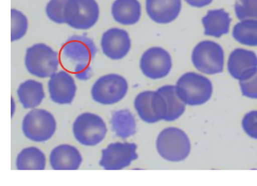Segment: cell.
Returning <instances> with one entry per match:
<instances>
[{
    "mask_svg": "<svg viewBox=\"0 0 257 186\" xmlns=\"http://www.w3.org/2000/svg\"><path fill=\"white\" fill-rule=\"evenodd\" d=\"M45 166V154L36 147L25 148L16 158V168L18 170H44Z\"/></svg>",
    "mask_w": 257,
    "mask_h": 186,
    "instance_id": "obj_23",
    "label": "cell"
},
{
    "mask_svg": "<svg viewBox=\"0 0 257 186\" xmlns=\"http://www.w3.org/2000/svg\"><path fill=\"white\" fill-rule=\"evenodd\" d=\"M74 74L78 80H87L92 75V68L89 64H77L74 68Z\"/></svg>",
    "mask_w": 257,
    "mask_h": 186,
    "instance_id": "obj_30",
    "label": "cell"
},
{
    "mask_svg": "<svg viewBox=\"0 0 257 186\" xmlns=\"http://www.w3.org/2000/svg\"><path fill=\"white\" fill-rule=\"evenodd\" d=\"M112 14L118 24H135L141 19V3L139 0H115L112 6Z\"/></svg>",
    "mask_w": 257,
    "mask_h": 186,
    "instance_id": "obj_18",
    "label": "cell"
},
{
    "mask_svg": "<svg viewBox=\"0 0 257 186\" xmlns=\"http://www.w3.org/2000/svg\"><path fill=\"white\" fill-rule=\"evenodd\" d=\"M28 30V19L23 12L11 10V41H17L23 38Z\"/></svg>",
    "mask_w": 257,
    "mask_h": 186,
    "instance_id": "obj_25",
    "label": "cell"
},
{
    "mask_svg": "<svg viewBox=\"0 0 257 186\" xmlns=\"http://www.w3.org/2000/svg\"><path fill=\"white\" fill-rule=\"evenodd\" d=\"M157 91L165 98L167 104V115L165 117V122H174L184 114L186 110V104L181 100L177 92L176 86H164Z\"/></svg>",
    "mask_w": 257,
    "mask_h": 186,
    "instance_id": "obj_22",
    "label": "cell"
},
{
    "mask_svg": "<svg viewBox=\"0 0 257 186\" xmlns=\"http://www.w3.org/2000/svg\"><path fill=\"white\" fill-rule=\"evenodd\" d=\"M74 138L80 144L95 146L102 142L107 133L106 125L102 118L96 114H80L72 126Z\"/></svg>",
    "mask_w": 257,
    "mask_h": 186,
    "instance_id": "obj_8",
    "label": "cell"
},
{
    "mask_svg": "<svg viewBox=\"0 0 257 186\" xmlns=\"http://www.w3.org/2000/svg\"><path fill=\"white\" fill-rule=\"evenodd\" d=\"M134 106L141 120L150 124L165 120L168 112L165 98L158 91H144L139 94L135 98Z\"/></svg>",
    "mask_w": 257,
    "mask_h": 186,
    "instance_id": "obj_9",
    "label": "cell"
},
{
    "mask_svg": "<svg viewBox=\"0 0 257 186\" xmlns=\"http://www.w3.org/2000/svg\"><path fill=\"white\" fill-rule=\"evenodd\" d=\"M48 85L50 99L54 102L58 104H72L77 90L75 81L72 75L61 70L50 77Z\"/></svg>",
    "mask_w": 257,
    "mask_h": 186,
    "instance_id": "obj_15",
    "label": "cell"
},
{
    "mask_svg": "<svg viewBox=\"0 0 257 186\" xmlns=\"http://www.w3.org/2000/svg\"><path fill=\"white\" fill-rule=\"evenodd\" d=\"M146 10L155 22L167 24L179 16L181 0H146Z\"/></svg>",
    "mask_w": 257,
    "mask_h": 186,
    "instance_id": "obj_16",
    "label": "cell"
},
{
    "mask_svg": "<svg viewBox=\"0 0 257 186\" xmlns=\"http://www.w3.org/2000/svg\"><path fill=\"white\" fill-rule=\"evenodd\" d=\"M56 130L55 118L45 110H32L25 115L23 122L24 136L33 142L48 141L54 136Z\"/></svg>",
    "mask_w": 257,
    "mask_h": 186,
    "instance_id": "obj_6",
    "label": "cell"
},
{
    "mask_svg": "<svg viewBox=\"0 0 257 186\" xmlns=\"http://www.w3.org/2000/svg\"><path fill=\"white\" fill-rule=\"evenodd\" d=\"M235 12L240 20H257V0H237Z\"/></svg>",
    "mask_w": 257,
    "mask_h": 186,
    "instance_id": "obj_26",
    "label": "cell"
},
{
    "mask_svg": "<svg viewBox=\"0 0 257 186\" xmlns=\"http://www.w3.org/2000/svg\"><path fill=\"white\" fill-rule=\"evenodd\" d=\"M128 82L118 74L99 78L91 88L93 100L104 106L114 104L124 98L128 92Z\"/></svg>",
    "mask_w": 257,
    "mask_h": 186,
    "instance_id": "obj_7",
    "label": "cell"
},
{
    "mask_svg": "<svg viewBox=\"0 0 257 186\" xmlns=\"http://www.w3.org/2000/svg\"><path fill=\"white\" fill-rule=\"evenodd\" d=\"M25 66L33 76L42 78L52 77L59 67V56L48 44H34L26 51Z\"/></svg>",
    "mask_w": 257,
    "mask_h": 186,
    "instance_id": "obj_3",
    "label": "cell"
},
{
    "mask_svg": "<svg viewBox=\"0 0 257 186\" xmlns=\"http://www.w3.org/2000/svg\"><path fill=\"white\" fill-rule=\"evenodd\" d=\"M185 1L191 6L200 8L211 4L213 0H185Z\"/></svg>",
    "mask_w": 257,
    "mask_h": 186,
    "instance_id": "obj_31",
    "label": "cell"
},
{
    "mask_svg": "<svg viewBox=\"0 0 257 186\" xmlns=\"http://www.w3.org/2000/svg\"><path fill=\"white\" fill-rule=\"evenodd\" d=\"M192 62L200 72L208 75L222 72L224 66L223 49L214 41H201L193 49Z\"/></svg>",
    "mask_w": 257,
    "mask_h": 186,
    "instance_id": "obj_4",
    "label": "cell"
},
{
    "mask_svg": "<svg viewBox=\"0 0 257 186\" xmlns=\"http://www.w3.org/2000/svg\"><path fill=\"white\" fill-rule=\"evenodd\" d=\"M68 0H50L46 6V14L50 20L58 24H65L64 8Z\"/></svg>",
    "mask_w": 257,
    "mask_h": 186,
    "instance_id": "obj_27",
    "label": "cell"
},
{
    "mask_svg": "<svg viewBox=\"0 0 257 186\" xmlns=\"http://www.w3.org/2000/svg\"><path fill=\"white\" fill-rule=\"evenodd\" d=\"M131 46L130 35L122 28H110L102 36L101 48L109 59L120 60L124 58L130 52Z\"/></svg>",
    "mask_w": 257,
    "mask_h": 186,
    "instance_id": "obj_13",
    "label": "cell"
},
{
    "mask_svg": "<svg viewBox=\"0 0 257 186\" xmlns=\"http://www.w3.org/2000/svg\"><path fill=\"white\" fill-rule=\"evenodd\" d=\"M233 38L242 44L257 46V20H242L234 26Z\"/></svg>",
    "mask_w": 257,
    "mask_h": 186,
    "instance_id": "obj_24",
    "label": "cell"
},
{
    "mask_svg": "<svg viewBox=\"0 0 257 186\" xmlns=\"http://www.w3.org/2000/svg\"><path fill=\"white\" fill-rule=\"evenodd\" d=\"M231 19L229 14L223 9L210 10L202 19V24L205 28L206 36H220L228 34Z\"/></svg>",
    "mask_w": 257,
    "mask_h": 186,
    "instance_id": "obj_19",
    "label": "cell"
},
{
    "mask_svg": "<svg viewBox=\"0 0 257 186\" xmlns=\"http://www.w3.org/2000/svg\"><path fill=\"white\" fill-rule=\"evenodd\" d=\"M173 67L171 54L162 48L148 49L141 59V69L146 77L160 80L168 75Z\"/></svg>",
    "mask_w": 257,
    "mask_h": 186,
    "instance_id": "obj_11",
    "label": "cell"
},
{
    "mask_svg": "<svg viewBox=\"0 0 257 186\" xmlns=\"http://www.w3.org/2000/svg\"><path fill=\"white\" fill-rule=\"evenodd\" d=\"M242 128L250 138L257 139V110L245 114L242 120Z\"/></svg>",
    "mask_w": 257,
    "mask_h": 186,
    "instance_id": "obj_28",
    "label": "cell"
},
{
    "mask_svg": "<svg viewBox=\"0 0 257 186\" xmlns=\"http://www.w3.org/2000/svg\"><path fill=\"white\" fill-rule=\"evenodd\" d=\"M110 122L112 131L118 138L126 139L136 134V120L128 110H120L113 112Z\"/></svg>",
    "mask_w": 257,
    "mask_h": 186,
    "instance_id": "obj_21",
    "label": "cell"
},
{
    "mask_svg": "<svg viewBox=\"0 0 257 186\" xmlns=\"http://www.w3.org/2000/svg\"><path fill=\"white\" fill-rule=\"evenodd\" d=\"M228 70L232 78L239 81L253 76L257 70L256 54L246 49L233 50L229 54Z\"/></svg>",
    "mask_w": 257,
    "mask_h": 186,
    "instance_id": "obj_14",
    "label": "cell"
},
{
    "mask_svg": "<svg viewBox=\"0 0 257 186\" xmlns=\"http://www.w3.org/2000/svg\"><path fill=\"white\" fill-rule=\"evenodd\" d=\"M157 149L162 158L168 162H179L189 157L191 146L184 131L177 128H167L157 138Z\"/></svg>",
    "mask_w": 257,
    "mask_h": 186,
    "instance_id": "obj_2",
    "label": "cell"
},
{
    "mask_svg": "<svg viewBox=\"0 0 257 186\" xmlns=\"http://www.w3.org/2000/svg\"><path fill=\"white\" fill-rule=\"evenodd\" d=\"M94 41L86 35H73L68 38L62 48L63 57L77 64H89L96 54Z\"/></svg>",
    "mask_w": 257,
    "mask_h": 186,
    "instance_id": "obj_12",
    "label": "cell"
},
{
    "mask_svg": "<svg viewBox=\"0 0 257 186\" xmlns=\"http://www.w3.org/2000/svg\"><path fill=\"white\" fill-rule=\"evenodd\" d=\"M49 162L54 170H77L82 162V157L76 147L62 144L51 152Z\"/></svg>",
    "mask_w": 257,
    "mask_h": 186,
    "instance_id": "obj_17",
    "label": "cell"
},
{
    "mask_svg": "<svg viewBox=\"0 0 257 186\" xmlns=\"http://www.w3.org/2000/svg\"><path fill=\"white\" fill-rule=\"evenodd\" d=\"M138 158L137 146L131 142H114L102 150L99 165L105 170H123Z\"/></svg>",
    "mask_w": 257,
    "mask_h": 186,
    "instance_id": "obj_10",
    "label": "cell"
},
{
    "mask_svg": "<svg viewBox=\"0 0 257 186\" xmlns=\"http://www.w3.org/2000/svg\"><path fill=\"white\" fill-rule=\"evenodd\" d=\"M99 18V6L96 0H68L64 8L65 24L72 28L88 30Z\"/></svg>",
    "mask_w": 257,
    "mask_h": 186,
    "instance_id": "obj_5",
    "label": "cell"
},
{
    "mask_svg": "<svg viewBox=\"0 0 257 186\" xmlns=\"http://www.w3.org/2000/svg\"><path fill=\"white\" fill-rule=\"evenodd\" d=\"M17 96L24 109L36 108L45 98L43 85L38 81L29 80L19 86Z\"/></svg>",
    "mask_w": 257,
    "mask_h": 186,
    "instance_id": "obj_20",
    "label": "cell"
},
{
    "mask_svg": "<svg viewBox=\"0 0 257 186\" xmlns=\"http://www.w3.org/2000/svg\"><path fill=\"white\" fill-rule=\"evenodd\" d=\"M239 86L244 96L257 99V70L253 76L241 80Z\"/></svg>",
    "mask_w": 257,
    "mask_h": 186,
    "instance_id": "obj_29",
    "label": "cell"
},
{
    "mask_svg": "<svg viewBox=\"0 0 257 186\" xmlns=\"http://www.w3.org/2000/svg\"><path fill=\"white\" fill-rule=\"evenodd\" d=\"M177 92L186 104L197 106L210 100L213 94L211 80L195 72L185 73L176 84Z\"/></svg>",
    "mask_w": 257,
    "mask_h": 186,
    "instance_id": "obj_1",
    "label": "cell"
}]
</instances>
